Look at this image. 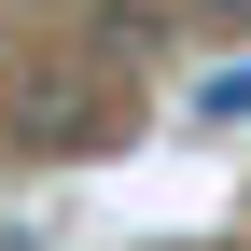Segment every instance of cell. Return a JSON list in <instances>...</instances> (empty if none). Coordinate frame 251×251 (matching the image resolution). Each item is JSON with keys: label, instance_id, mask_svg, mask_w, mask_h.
Segmentation results:
<instances>
[{"label": "cell", "instance_id": "cell-1", "mask_svg": "<svg viewBox=\"0 0 251 251\" xmlns=\"http://www.w3.org/2000/svg\"><path fill=\"white\" fill-rule=\"evenodd\" d=\"M14 112H28L42 153H112V140H126V98H98V84H70V70H28Z\"/></svg>", "mask_w": 251, "mask_h": 251}, {"label": "cell", "instance_id": "cell-2", "mask_svg": "<svg viewBox=\"0 0 251 251\" xmlns=\"http://www.w3.org/2000/svg\"><path fill=\"white\" fill-rule=\"evenodd\" d=\"M196 126H251V56H224V70L196 84Z\"/></svg>", "mask_w": 251, "mask_h": 251}, {"label": "cell", "instance_id": "cell-3", "mask_svg": "<svg viewBox=\"0 0 251 251\" xmlns=\"http://www.w3.org/2000/svg\"><path fill=\"white\" fill-rule=\"evenodd\" d=\"M209 14H251V0H209Z\"/></svg>", "mask_w": 251, "mask_h": 251}]
</instances>
